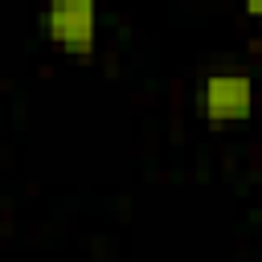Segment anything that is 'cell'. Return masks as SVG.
<instances>
[{
  "mask_svg": "<svg viewBox=\"0 0 262 262\" xmlns=\"http://www.w3.org/2000/svg\"><path fill=\"white\" fill-rule=\"evenodd\" d=\"M201 111L213 123H242L254 111V78L242 70H217L201 82Z\"/></svg>",
  "mask_w": 262,
  "mask_h": 262,
  "instance_id": "obj_2",
  "label": "cell"
},
{
  "mask_svg": "<svg viewBox=\"0 0 262 262\" xmlns=\"http://www.w3.org/2000/svg\"><path fill=\"white\" fill-rule=\"evenodd\" d=\"M246 16H250V20H258V25H262V0H250V4H246Z\"/></svg>",
  "mask_w": 262,
  "mask_h": 262,
  "instance_id": "obj_3",
  "label": "cell"
},
{
  "mask_svg": "<svg viewBox=\"0 0 262 262\" xmlns=\"http://www.w3.org/2000/svg\"><path fill=\"white\" fill-rule=\"evenodd\" d=\"M45 37L70 53H90L98 45V8L94 0H49L41 12Z\"/></svg>",
  "mask_w": 262,
  "mask_h": 262,
  "instance_id": "obj_1",
  "label": "cell"
}]
</instances>
